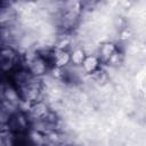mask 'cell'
I'll return each mask as SVG.
<instances>
[{"mask_svg": "<svg viewBox=\"0 0 146 146\" xmlns=\"http://www.w3.org/2000/svg\"><path fill=\"white\" fill-rule=\"evenodd\" d=\"M2 125H6L7 131L11 133H27L32 128V122L25 111L17 110L10 115L8 122Z\"/></svg>", "mask_w": 146, "mask_h": 146, "instance_id": "obj_1", "label": "cell"}, {"mask_svg": "<svg viewBox=\"0 0 146 146\" xmlns=\"http://www.w3.org/2000/svg\"><path fill=\"white\" fill-rule=\"evenodd\" d=\"M23 65V58L14 47H2L1 49V70L2 73L9 74Z\"/></svg>", "mask_w": 146, "mask_h": 146, "instance_id": "obj_2", "label": "cell"}, {"mask_svg": "<svg viewBox=\"0 0 146 146\" xmlns=\"http://www.w3.org/2000/svg\"><path fill=\"white\" fill-rule=\"evenodd\" d=\"M100 59L97 55H87L86 59L83 60L81 68L84 74H95L97 71L100 70Z\"/></svg>", "mask_w": 146, "mask_h": 146, "instance_id": "obj_3", "label": "cell"}, {"mask_svg": "<svg viewBox=\"0 0 146 146\" xmlns=\"http://www.w3.org/2000/svg\"><path fill=\"white\" fill-rule=\"evenodd\" d=\"M117 46H115V43H112V42H105L103 43L99 49H98V57L100 59L102 63L104 64H108V62L111 60V58L113 57V55L116 52L117 50Z\"/></svg>", "mask_w": 146, "mask_h": 146, "instance_id": "obj_4", "label": "cell"}, {"mask_svg": "<svg viewBox=\"0 0 146 146\" xmlns=\"http://www.w3.org/2000/svg\"><path fill=\"white\" fill-rule=\"evenodd\" d=\"M86 57H87V54L82 48H75L71 51V64L81 67Z\"/></svg>", "mask_w": 146, "mask_h": 146, "instance_id": "obj_5", "label": "cell"}]
</instances>
